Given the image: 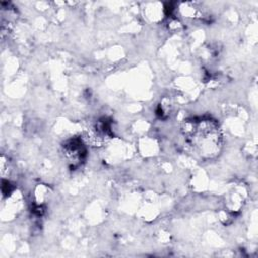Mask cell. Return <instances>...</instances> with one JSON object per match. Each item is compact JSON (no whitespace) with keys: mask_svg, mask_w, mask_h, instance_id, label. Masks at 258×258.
<instances>
[{"mask_svg":"<svg viewBox=\"0 0 258 258\" xmlns=\"http://www.w3.org/2000/svg\"><path fill=\"white\" fill-rule=\"evenodd\" d=\"M188 143L203 156H214L221 147V133L218 125L212 120H192L184 127Z\"/></svg>","mask_w":258,"mask_h":258,"instance_id":"cell-1","label":"cell"},{"mask_svg":"<svg viewBox=\"0 0 258 258\" xmlns=\"http://www.w3.org/2000/svg\"><path fill=\"white\" fill-rule=\"evenodd\" d=\"M63 149L67 157L74 163L81 161L86 152L80 139L70 140L68 143H66V145H63Z\"/></svg>","mask_w":258,"mask_h":258,"instance_id":"cell-2","label":"cell"}]
</instances>
